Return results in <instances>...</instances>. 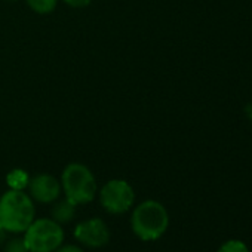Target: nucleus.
<instances>
[{
	"label": "nucleus",
	"mask_w": 252,
	"mask_h": 252,
	"mask_svg": "<svg viewBox=\"0 0 252 252\" xmlns=\"http://www.w3.org/2000/svg\"><path fill=\"white\" fill-rule=\"evenodd\" d=\"M34 218V200L24 190L11 189L0 196V230L24 233Z\"/></svg>",
	"instance_id": "nucleus-1"
},
{
	"label": "nucleus",
	"mask_w": 252,
	"mask_h": 252,
	"mask_svg": "<svg viewBox=\"0 0 252 252\" xmlns=\"http://www.w3.org/2000/svg\"><path fill=\"white\" fill-rule=\"evenodd\" d=\"M169 227V214L158 200L141 202L131 215V228L134 234L144 240L153 242L160 239Z\"/></svg>",
	"instance_id": "nucleus-2"
},
{
	"label": "nucleus",
	"mask_w": 252,
	"mask_h": 252,
	"mask_svg": "<svg viewBox=\"0 0 252 252\" xmlns=\"http://www.w3.org/2000/svg\"><path fill=\"white\" fill-rule=\"evenodd\" d=\"M61 189L65 199L71 203L86 205L91 203L98 191L96 180L92 171L83 163H68L61 174Z\"/></svg>",
	"instance_id": "nucleus-3"
},
{
	"label": "nucleus",
	"mask_w": 252,
	"mask_h": 252,
	"mask_svg": "<svg viewBox=\"0 0 252 252\" xmlns=\"http://www.w3.org/2000/svg\"><path fill=\"white\" fill-rule=\"evenodd\" d=\"M64 228L52 218H34L24 231L29 252H54L64 242Z\"/></svg>",
	"instance_id": "nucleus-4"
},
{
	"label": "nucleus",
	"mask_w": 252,
	"mask_h": 252,
	"mask_svg": "<svg viewBox=\"0 0 252 252\" xmlns=\"http://www.w3.org/2000/svg\"><path fill=\"white\" fill-rule=\"evenodd\" d=\"M135 202V191L125 180H110L99 190V203L105 212L120 215L128 212Z\"/></svg>",
	"instance_id": "nucleus-5"
},
{
	"label": "nucleus",
	"mask_w": 252,
	"mask_h": 252,
	"mask_svg": "<svg viewBox=\"0 0 252 252\" xmlns=\"http://www.w3.org/2000/svg\"><path fill=\"white\" fill-rule=\"evenodd\" d=\"M73 234H74V239L80 245L86 248H92V249L104 248L110 242L108 225L105 224L104 220L96 218V217L77 222Z\"/></svg>",
	"instance_id": "nucleus-6"
},
{
	"label": "nucleus",
	"mask_w": 252,
	"mask_h": 252,
	"mask_svg": "<svg viewBox=\"0 0 252 252\" xmlns=\"http://www.w3.org/2000/svg\"><path fill=\"white\" fill-rule=\"evenodd\" d=\"M29 194L37 203H52L61 196V181L51 174H39L29 181Z\"/></svg>",
	"instance_id": "nucleus-7"
},
{
	"label": "nucleus",
	"mask_w": 252,
	"mask_h": 252,
	"mask_svg": "<svg viewBox=\"0 0 252 252\" xmlns=\"http://www.w3.org/2000/svg\"><path fill=\"white\" fill-rule=\"evenodd\" d=\"M51 214H52V220H55L58 224L61 225L68 224L76 217V205L64 197L63 200H57Z\"/></svg>",
	"instance_id": "nucleus-8"
},
{
	"label": "nucleus",
	"mask_w": 252,
	"mask_h": 252,
	"mask_svg": "<svg viewBox=\"0 0 252 252\" xmlns=\"http://www.w3.org/2000/svg\"><path fill=\"white\" fill-rule=\"evenodd\" d=\"M29 181H30V178H29L27 172L23 171V169H14L6 177V183L12 190H24V189H27Z\"/></svg>",
	"instance_id": "nucleus-9"
},
{
	"label": "nucleus",
	"mask_w": 252,
	"mask_h": 252,
	"mask_svg": "<svg viewBox=\"0 0 252 252\" xmlns=\"http://www.w3.org/2000/svg\"><path fill=\"white\" fill-rule=\"evenodd\" d=\"M26 2L29 8L39 15H48L54 12L58 5V0H26Z\"/></svg>",
	"instance_id": "nucleus-10"
},
{
	"label": "nucleus",
	"mask_w": 252,
	"mask_h": 252,
	"mask_svg": "<svg viewBox=\"0 0 252 252\" xmlns=\"http://www.w3.org/2000/svg\"><path fill=\"white\" fill-rule=\"evenodd\" d=\"M217 252H249V248L246 246L245 242L239 239H230L224 242Z\"/></svg>",
	"instance_id": "nucleus-11"
},
{
	"label": "nucleus",
	"mask_w": 252,
	"mask_h": 252,
	"mask_svg": "<svg viewBox=\"0 0 252 252\" xmlns=\"http://www.w3.org/2000/svg\"><path fill=\"white\" fill-rule=\"evenodd\" d=\"M3 252H29L23 237H14L6 242Z\"/></svg>",
	"instance_id": "nucleus-12"
},
{
	"label": "nucleus",
	"mask_w": 252,
	"mask_h": 252,
	"mask_svg": "<svg viewBox=\"0 0 252 252\" xmlns=\"http://www.w3.org/2000/svg\"><path fill=\"white\" fill-rule=\"evenodd\" d=\"M63 2L70 6V8H76V9H80V8H86L91 5L92 0H63Z\"/></svg>",
	"instance_id": "nucleus-13"
},
{
	"label": "nucleus",
	"mask_w": 252,
	"mask_h": 252,
	"mask_svg": "<svg viewBox=\"0 0 252 252\" xmlns=\"http://www.w3.org/2000/svg\"><path fill=\"white\" fill-rule=\"evenodd\" d=\"M54 252H85V251L80 246H77V245H61Z\"/></svg>",
	"instance_id": "nucleus-14"
},
{
	"label": "nucleus",
	"mask_w": 252,
	"mask_h": 252,
	"mask_svg": "<svg viewBox=\"0 0 252 252\" xmlns=\"http://www.w3.org/2000/svg\"><path fill=\"white\" fill-rule=\"evenodd\" d=\"M246 114L252 119V105H248V107H246Z\"/></svg>",
	"instance_id": "nucleus-15"
},
{
	"label": "nucleus",
	"mask_w": 252,
	"mask_h": 252,
	"mask_svg": "<svg viewBox=\"0 0 252 252\" xmlns=\"http://www.w3.org/2000/svg\"><path fill=\"white\" fill-rule=\"evenodd\" d=\"M11 2H15V0H11Z\"/></svg>",
	"instance_id": "nucleus-16"
}]
</instances>
